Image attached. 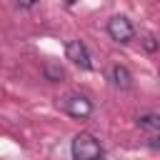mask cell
Masks as SVG:
<instances>
[{"mask_svg":"<svg viewBox=\"0 0 160 160\" xmlns=\"http://www.w3.org/2000/svg\"><path fill=\"white\" fill-rule=\"evenodd\" d=\"M70 152L75 160H92V158H102L105 150L100 145V140L90 132H78L72 138V145H70Z\"/></svg>","mask_w":160,"mask_h":160,"instance_id":"6da1fadb","label":"cell"},{"mask_svg":"<svg viewBox=\"0 0 160 160\" xmlns=\"http://www.w3.org/2000/svg\"><path fill=\"white\" fill-rule=\"evenodd\" d=\"M108 32H110V38L118 40V42H130V40L135 38V28H132V22H130L125 15L110 18V20H108Z\"/></svg>","mask_w":160,"mask_h":160,"instance_id":"7a4b0ae2","label":"cell"},{"mask_svg":"<svg viewBox=\"0 0 160 160\" xmlns=\"http://www.w3.org/2000/svg\"><path fill=\"white\" fill-rule=\"evenodd\" d=\"M65 52H68V60H72L78 68H82V70H90V68H92L90 55H88V48H85L82 40H70V42L65 45Z\"/></svg>","mask_w":160,"mask_h":160,"instance_id":"3957f363","label":"cell"},{"mask_svg":"<svg viewBox=\"0 0 160 160\" xmlns=\"http://www.w3.org/2000/svg\"><path fill=\"white\" fill-rule=\"evenodd\" d=\"M62 105H65V110H68V115H72V118H90V112H92V102L88 100V98H82V95H68L65 100H62Z\"/></svg>","mask_w":160,"mask_h":160,"instance_id":"277c9868","label":"cell"},{"mask_svg":"<svg viewBox=\"0 0 160 160\" xmlns=\"http://www.w3.org/2000/svg\"><path fill=\"white\" fill-rule=\"evenodd\" d=\"M110 80H112V85L120 88V90H130V88H132V75H130V70H128L125 65H112V68H110Z\"/></svg>","mask_w":160,"mask_h":160,"instance_id":"5b68a950","label":"cell"},{"mask_svg":"<svg viewBox=\"0 0 160 160\" xmlns=\"http://www.w3.org/2000/svg\"><path fill=\"white\" fill-rule=\"evenodd\" d=\"M138 128H142L145 132H160V115L158 112H145L138 118Z\"/></svg>","mask_w":160,"mask_h":160,"instance_id":"8992f818","label":"cell"},{"mask_svg":"<svg viewBox=\"0 0 160 160\" xmlns=\"http://www.w3.org/2000/svg\"><path fill=\"white\" fill-rule=\"evenodd\" d=\"M42 72H45V78H48V80H52V82H58V80H62V78H65V70H62L55 60H45Z\"/></svg>","mask_w":160,"mask_h":160,"instance_id":"52a82bcc","label":"cell"},{"mask_svg":"<svg viewBox=\"0 0 160 160\" xmlns=\"http://www.w3.org/2000/svg\"><path fill=\"white\" fill-rule=\"evenodd\" d=\"M142 45H145V48H148V50H158V45H160V42H158V40H155V38H150V35H148V38H145V42H142Z\"/></svg>","mask_w":160,"mask_h":160,"instance_id":"ba28073f","label":"cell"},{"mask_svg":"<svg viewBox=\"0 0 160 160\" xmlns=\"http://www.w3.org/2000/svg\"><path fill=\"white\" fill-rule=\"evenodd\" d=\"M148 145H150V148H160V132H152V135L148 138Z\"/></svg>","mask_w":160,"mask_h":160,"instance_id":"9c48e42d","label":"cell"},{"mask_svg":"<svg viewBox=\"0 0 160 160\" xmlns=\"http://www.w3.org/2000/svg\"><path fill=\"white\" fill-rule=\"evenodd\" d=\"M18 5L20 8H32V5H38V0H18Z\"/></svg>","mask_w":160,"mask_h":160,"instance_id":"30bf717a","label":"cell"},{"mask_svg":"<svg viewBox=\"0 0 160 160\" xmlns=\"http://www.w3.org/2000/svg\"><path fill=\"white\" fill-rule=\"evenodd\" d=\"M65 2H68V5H72V2H75V0H65Z\"/></svg>","mask_w":160,"mask_h":160,"instance_id":"8fae6325","label":"cell"}]
</instances>
